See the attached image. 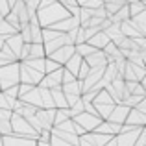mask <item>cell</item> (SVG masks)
<instances>
[{
  "instance_id": "cell-1",
  "label": "cell",
  "mask_w": 146,
  "mask_h": 146,
  "mask_svg": "<svg viewBox=\"0 0 146 146\" xmlns=\"http://www.w3.org/2000/svg\"><path fill=\"white\" fill-rule=\"evenodd\" d=\"M35 17H37V22H39L41 28H48V26H52V24H56V22L63 21V19L70 17V15H68L67 9H65V7L56 0V2H52L48 7L37 9Z\"/></svg>"
},
{
  "instance_id": "cell-2",
  "label": "cell",
  "mask_w": 146,
  "mask_h": 146,
  "mask_svg": "<svg viewBox=\"0 0 146 146\" xmlns=\"http://www.w3.org/2000/svg\"><path fill=\"white\" fill-rule=\"evenodd\" d=\"M13 85H19V61L0 67V91H6Z\"/></svg>"
},
{
  "instance_id": "cell-3",
  "label": "cell",
  "mask_w": 146,
  "mask_h": 146,
  "mask_svg": "<svg viewBox=\"0 0 146 146\" xmlns=\"http://www.w3.org/2000/svg\"><path fill=\"white\" fill-rule=\"evenodd\" d=\"M43 76L44 74H39V72H35L33 68L26 67L24 63L19 61V83H26V85L37 87V83L43 80Z\"/></svg>"
},
{
  "instance_id": "cell-4",
  "label": "cell",
  "mask_w": 146,
  "mask_h": 146,
  "mask_svg": "<svg viewBox=\"0 0 146 146\" xmlns=\"http://www.w3.org/2000/svg\"><path fill=\"white\" fill-rule=\"evenodd\" d=\"M72 120H74L78 126H82L87 133H91V131H94V128L102 122V118L94 117V115H89V113H80V115H76Z\"/></svg>"
},
{
  "instance_id": "cell-5",
  "label": "cell",
  "mask_w": 146,
  "mask_h": 146,
  "mask_svg": "<svg viewBox=\"0 0 146 146\" xmlns=\"http://www.w3.org/2000/svg\"><path fill=\"white\" fill-rule=\"evenodd\" d=\"M146 76L144 67H137V65L126 61V70H124V82H143Z\"/></svg>"
},
{
  "instance_id": "cell-6",
  "label": "cell",
  "mask_w": 146,
  "mask_h": 146,
  "mask_svg": "<svg viewBox=\"0 0 146 146\" xmlns=\"http://www.w3.org/2000/svg\"><path fill=\"white\" fill-rule=\"evenodd\" d=\"M74 56V46H68V44H65V46H61V48H57L56 52H52L50 56H46V57H50V59H54L59 67H65V63H67L70 57Z\"/></svg>"
},
{
  "instance_id": "cell-7",
  "label": "cell",
  "mask_w": 146,
  "mask_h": 146,
  "mask_svg": "<svg viewBox=\"0 0 146 146\" xmlns=\"http://www.w3.org/2000/svg\"><path fill=\"white\" fill-rule=\"evenodd\" d=\"M143 128H131L129 131H122L118 135H115V141H117V146H135L137 135Z\"/></svg>"
},
{
  "instance_id": "cell-8",
  "label": "cell",
  "mask_w": 146,
  "mask_h": 146,
  "mask_svg": "<svg viewBox=\"0 0 146 146\" xmlns=\"http://www.w3.org/2000/svg\"><path fill=\"white\" fill-rule=\"evenodd\" d=\"M54 115H56V109H37L35 117L41 124V129H52L54 128Z\"/></svg>"
},
{
  "instance_id": "cell-9",
  "label": "cell",
  "mask_w": 146,
  "mask_h": 146,
  "mask_svg": "<svg viewBox=\"0 0 146 146\" xmlns=\"http://www.w3.org/2000/svg\"><path fill=\"white\" fill-rule=\"evenodd\" d=\"M128 111L129 107L122 106V104H117V106L113 107V111H111V115L107 117V122H113V124H118L122 126L126 122V117H128Z\"/></svg>"
},
{
  "instance_id": "cell-10",
  "label": "cell",
  "mask_w": 146,
  "mask_h": 146,
  "mask_svg": "<svg viewBox=\"0 0 146 146\" xmlns=\"http://www.w3.org/2000/svg\"><path fill=\"white\" fill-rule=\"evenodd\" d=\"M126 126H131V128H144L146 124V115L144 113H139L137 109H129L128 111V117H126Z\"/></svg>"
},
{
  "instance_id": "cell-11",
  "label": "cell",
  "mask_w": 146,
  "mask_h": 146,
  "mask_svg": "<svg viewBox=\"0 0 146 146\" xmlns=\"http://www.w3.org/2000/svg\"><path fill=\"white\" fill-rule=\"evenodd\" d=\"M118 30H120V33L124 37H128V39H137V37H144L143 33L139 32V30L135 28V26H133V22L129 21H124V22H120V24H118Z\"/></svg>"
},
{
  "instance_id": "cell-12",
  "label": "cell",
  "mask_w": 146,
  "mask_h": 146,
  "mask_svg": "<svg viewBox=\"0 0 146 146\" xmlns=\"http://www.w3.org/2000/svg\"><path fill=\"white\" fill-rule=\"evenodd\" d=\"M83 61H85L87 65H89V68H96V67H106V54L102 52V50H94L91 56L83 57Z\"/></svg>"
},
{
  "instance_id": "cell-13",
  "label": "cell",
  "mask_w": 146,
  "mask_h": 146,
  "mask_svg": "<svg viewBox=\"0 0 146 146\" xmlns=\"http://www.w3.org/2000/svg\"><path fill=\"white\" fill-rule=\"evenodd\" d=\"M4 146H35L33 139H26V137H15V135H7L2 137Z\"/></svg>"
},
{
  "instance_id": "cell-14",
  "label": "cell",
  "mask_w": 146,
  "mask_h": 146,
  "mask_svg": "<svg viewBox=\"0 0 146 146\" xmlns=\"http://www.w3.org/2000/svg\"><path fill=\"white\" fill-rule=\"evenodd\" d=\"M61 91H63L65 96H76L80 98L82 96V82H78V80H74L72 83H65V85H61Z\"/></svg>"
},
{
  "instance_id": "cell-15",
  "label": "cell",
  "mask_w": 146,
  "mask_h": 146,
  "mask_svg": "<svg viewBox=\"0 0 146 146\" xmlns=\"http://www.w3.org/2000/svg\"><path fill=\"white\" fill-rule=\"evenodd\" d=\"M6 44H7V48L13 52V56L17 57V61H19V54H21V48H22V39H21V35L19 33H13V35H9L6 39Z\"/></svg>"
},
{
  "instance_id": "cell-16",
  "label": "cell",
  "mask_w": 146,
  "mask_h": 146,
  "mask_svg": "<svg viewBox=\"0 0 146 146\" xmlns=\"http://www.w3.org/2000/svg\"><path fill=\"white\" fill-rule=\"evenodd\" d=\"M50 96H52L54 107L56 109H65L67 107V100H65V94L61 91V87H56V89H50Z\"/></svg>"
},
{
  "instance_id": "cell-17",
  "label": "cell",
  "mask_w": 146,
  "mask_h": 146,
  "mask_svg": "<svg viewBox=\"0 0 146 146\" xmlns=\"http://www.w3.org/2000/svg\"><path fill=\"white\" fill-rule=\"evenodd\" d=\"M107 43H111V41L107 39V35H106L104 32H98L96 35H93L89 41H87V44H91V46H93L94 50H104Z\"/></svg>"
},
{
  "instance_id": "cell-18",
  "label": "cell",
  "mask_w": 146,
  "mask_h": 146,
  "mask_svg": "<svg viewBox=\"0 0 146 146\" xmlns=\"http://www.w3.org/2000/svg\"><path fill=\"white\" fill-rule=\"evenodd\" d=\"M65 44H67V41H65V33H63V35H59L57 39L50 41V43H44V44H43V48H44V54H46V56H50L52 52H56L57 48L65 46Z\"/></svg>"
},
{
  "instance_id": "cell-19",
  "label": "cell",
  "mask_w": 146,
  "mask_h": 146,
  "mask_svg": "<svg viewBox=\"0 0 146 146\" xmlns=\"http://www.w3.org/2000/svg\"><path fill=\"white\" fill-rule=\"evenodd\" d=\"M82 61H83V57L82 56H78V54L74 52V56L70 57V59L67 61V63H65V70H68L70 72V74H74L76 76V72H78V68H80V65H82Z\"/></svg>"
},
{
  "instance_id": "cell-20",
  "label": "cell",
  "mask_w": 146,
  "mask_h": 146,
  "mask_svg": "<svg viewBox=\"0 0 146 146\" xmlns=\"http://www.w3.org/2000/svg\"><path fill=\"white\" fill-rule=\"evenodd\" d=\"M44 57H46V54H44L43 44H33V43L30 44V52H28V57H26V59H44Z\"/></svg>"
},
{
  "instance_id": "cell-21",
  "label": "cell",
  "mask_w": 146,
  "mask_h": 146,
  "mask_svg": "<svg viewBox=\"0 0 146 146\" xmlns=\"http://www.w3.org/2000/svg\"><path fill=\"white\" fill-rule=\"evenodd\" d=\"M111 21V24H120V22H124V21H128L129 19V13H128V6H122L120 9L117 11L115 15H111V17H107Z\"/></svg>"
},
{
  "instance_id": "cell-22",
  "label": "cell",
  "mask_w": 146,
  "mask_h": 146,
  "mask_svg": "<svg viewBox=\"0 0 146 146\" xmlns=\"http://www.w3.org/2000/svg\"><path fill=\"white\" fill-rule=\"evenodd\" d=\"M129 21H131L133 26H135V28L144 35V33H146V11H143V13H139V15H135V17H131Z\"/></svg>"
},
{
  "instance_id": "cell-23",
  "label": "cell",
  "mask_w": 146,
  "mask_h": 146,
  "mask_svg": "<svg viewBox=\"0 0 146 146\" xmlns=\"http://www.w3.org/2000/svg\"><path fill=\"white\" fill-rule=\"evenodd\" d=\"M122 6H126L124 0H111V2L104 4V9H106L107 17H111V15H115V13H117V11L122 7Z\"/></svg>"
},
{
  "instance_id": "cell-24",
  "label": "cell",
  "mask_w": 146,
  "mask_h": 146,
  "mask_svg": "<svg viewBox=\"0 0 146 146\" xmlns=\"http://www.w3.org/2000/svg\"><path fill=\"white\" fill-rule=\"evenodd\" d=\"M21 63H24L26 67L33 68L39 74H44V59H26V61H21Z\"/></svg>"
},
{
  "instance_id": "cell-25",
  "label": "cell",
  "mask_w": 146,
  "mask_h": 146,
  "mask_svg": "<svg viewBox=\"0 0 146 146\" xmlns=\"http://www.w3.org/2000/svg\"><path fill=\"white\" fill-rule=\"evenodd\" d=\"M68 118H70V111H68V107H65V109H56V115H54V128L59 126L61 122L68 120Z\"/></svg>"
},
{
  "instance_id": "cell-26",
  "label": "cell",
  "mask_w": 146,
  "mask_h": 146,
  "mask_svg": "<svg viewBox=\"0 0 146 146\" xmlns=\"http://www.w3.org/2000/svg\"><path fill=\"white\" fill-rule=\"evenodd\" d=\"M126 6H128L129 19L139 15V13H143V11H146V4H143V2H131V4H126Z\"/></svg>"
},
{
  "instance_id": "cell-27",
  "label": "cell",
  "mask_w": 146,
  "mask_h": 146,
  "mask_svg": "<svg viewBox=\"0 0 146 146\" xmlns=\"http://www.w3.org/2000/svg\"><path fill=\"white\" fill-rule=\"evenodd\" d=\"M74 52L78 54V56H82V57H87V56H91V54L94 52V48L91 46V44H87V43H82V44H76L74 46Z\"/></svg>"
},
{
  "instance_id": "cell-28",
  "label": "cell",
  "mask_w": 146,
  "mask_h": 146,
  "mask_svg": "<svg viewBox=\"0 0 146 146\" xmlns=\"http://www.w3.org/2000/svg\"><path fill=\"white\" fill-rule=\"evenodd\" d=\"M56 129H59V131H67V133H74V135H76V122L72 120V118H68V120L61 122L59 126H56Z\"/></svg>"
},
{
  "instance_id": "cell-29",
  "label": "cell",
  "mask_w": 146,
  "mask_h": 146,
  "mask_svg": "<svg viewBox=\"0 0 146 146\" xmlns=\"http://www.w3.org/2000/svg\"><path fill=\"white\" fill-rule=\"evenodd\" d=\"M89 65L85 63V61H82V65H80V68H78V72H76V80H78V82H83V80H85V76L89 74Z\"/></svg>"
},
{
  "instance_id": "cell-30",
  "label": "cell",
  "mask_w": 146,
  "mask_h": 146,
  "mask_svg": "<svg viewBox=\"0 0 146 146\" xmlns=\"http://www.w3.org/2000/svg\"><path fill=\"white\" fill-rule=\"evenodd\" d=\"M68 111H70V118H74L76 115L83 113V102L82 100H78V102H74L70 107H68Z\"/></svg>"
},
{
  "instance_id": "cell-31",
  "label": "cell",
  "mask_w": 146,
  "mask_h": 146,
  "mask_svg": "<svg viewBox=\"0 0 146 146\" xmlns=\"http://www.w3.org/2000/svg\"><path fill=\"white\" fill-rule=\"evenodd\" d=\"M0 93H2L6 98H9V100H19V87L17 85L9 87V89H6V91H0Z\"/></svg>"
},
{
  "instance_id": "cell-32",
  "label": "cell",
  "mask_w": 146,
  "mask_h": 146,
  "mask_svg": "<svg viewBox=\"0 0 146 146\" xmlns=\"http://www.w3.org/2000/svg\"><path fill=\"white\" fill-rule=\"evenodd\" d=\"M59 68V65L56 63L54 59H50V57H44V74H50V72L57 70Z\"/></svg>"
},
{
  "instance_id": "cell-33",
  "label": "cell",
  "mask_w": 146,
  "mask_h": 146,
  "mask_svg": "<svg viewBox=\"0 0 146 146\" xmlns=\"http://www.w3.org/2000/svg\"><path fill=\"white\" fill-rule=\"evenodd\" d=\"M0 135H2V137L11 135V124H9V120H0Z\"/></svg>"
},
{
  "instance_id": "cell-34",
  "label": "cell",
  "mask_w": 146,
  "mask_h": 146,
  "mask_svg": "<svg viewBox=\"0 0 146 146\" xmlns=\"http://www.w3.org/2000/svg\"><path fill=\"white\" fill-rule=\"evenodd\" d=\"M76 80V76L74 74H70L68 70H65L63 68V76H61V85H65V83H72Z\"/></svg>"
},
{
  "instance_id": "cell-35",
  "label": "cell",
  "mask_w": 146,
  "mask_h": 146,
  "mask_svg": "<svg viewBox=\"0 0 146 146\" xmlns=\"http://www.w3.org/2000/svg\"><path fill=\"white\" fill-rule=\"evenodd\" d=\"M135 146H146V129L143 128L137 135V141H135Z\"/></svg>"
},
{
  "instance_id": "cell-36",
  "label": "cell",
  "mask_w": 146,
  "mask_h": 146,
  "mask_svg": "<svg viewBox=\"0 0 146 146\" xmlns=\"http://www.w3.org/2000/svg\"><path fill=\"white\" fill-rule=\"evenodd\" d=\"M17 87H19V98H21V96H24V94H28L30 91L33 89V85H26V83H19Z\"/></svg>"
},
{
  "instance_id": "cell-37",
  "label": "cell",
  "mask_w": 146,
  "mask_h": 146,
  "mask_svg": "<svg viewBox=\"0 0 146 146\" xmlns=\"http://www.w3.org/2000/svg\"><path fill=\"white\" fill-rule=\"evenodd\" d=\"M9 13V6H7L6 0H0V17H6Z\"/></svg>"
},
{
  "instance_id": "cell-38",
  "label": "cell",
  "mask_w": 146,
  "mask_h": 146,
  "mask_svg": "<svg viewBox=\"0 0 146 146\" xmlns=\"http://www.w3.org/2000/svg\"><path fill=\"white\" fill-rule=\"evenodd\" d=\"M133 109H137L139 113H144V115H146V98H143V100H141V102L137 104V106L133 107Z\"/></svg>"
},
{
  "instance_id": "cell-39",
  "label": "cell",
  "mask_w": 146,
  "mask_h": 146,
  "mask_svg": "<svg viewBox=\"0 0 146 146\" xmlns=\"http://www.w3.org/2000/svg\"><path fill=\"white\" fill-rule=\"evenodd\" d=\"M9 118H11L9 109H0V120H9Z\"/></svg>"
},
{
  "instance_id": "cell-40",
  "label": "cell",
  "mask_w": 146,
  "mask_h": 146,
  "mask_svg": "<svg viewBox=\"0 0 146 146\" xmlns=\"http://www.w3.org/2000/svg\"><path fill=\"white\" fill-rule=\"evenodd\" d=\"M6 2H7V6H9V9H11V7L17 4V0H6Z\"/></svg>"
},
{
  "instance_id": "cell-41",
  "label": "cell",
  "mask_w": 146,
  "mask_h": 146,
  "mask_svg": "<svg viewBox=\"0 0 146 146\" xmlns=\"http://www.w3.org/2000/svg\"><path fill=\"white\" fill-rule=\"evenodd\" d=\"M4 43H6V41H4V39H2V37H0V48H2V46H4Z\"/></svg>"
},
{
  "instance_id": "cell-42",
  "label": "cell",
  "mask_w": 146,
  "mask_h": 146,
  "mask_svg": "<svg viewBox=\"0 0 146 146\" xmlns=\"http://www.w3.org/2000/svg\"><path fill=\"white\" fill-rule=\"evenodd\" d=\"M0 146H4V141H2V135H0Z\"/></svg>"
}]
</instances>
